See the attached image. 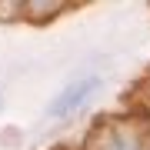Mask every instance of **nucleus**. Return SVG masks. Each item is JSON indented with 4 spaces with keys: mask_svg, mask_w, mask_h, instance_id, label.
Returning a JSON list of instances; mask_svg holds the SVG:
<instances>
[{
    "mask_svg": "<svg viewBox=\"0 0 150 150\" xmlns=\"http://www.w3.org/2000/svg\"><path fill=\"white\" fill-rule=\"evenodd\" d=\"M93 90H97V77H80V80H74V83H70L67 90L47 107V113H50V117H57V120H60V117H70L74 110L83 107V100H87Z\"/></svg>",
    "mask_w": 150,
    "mask_h": 150,
    "instance_id": "nucleus-2",
    "label": "nucleus"
},
{
    "mask_svg": "<svg viewBox=\"0 0 150 150\" xmlns=\"http://www.w3.org/2000/svg\"><path fill=\"white\" fill-rule=\"evenodd\" d=\"M90 150H144V140L130 123H100L90 137Z\"/></svg>",
    "mask_w": 150,
    "mask_h": 150,
    "instance_id": "nucleus-1",
    "label": "nucleus"
}]
</instances>
